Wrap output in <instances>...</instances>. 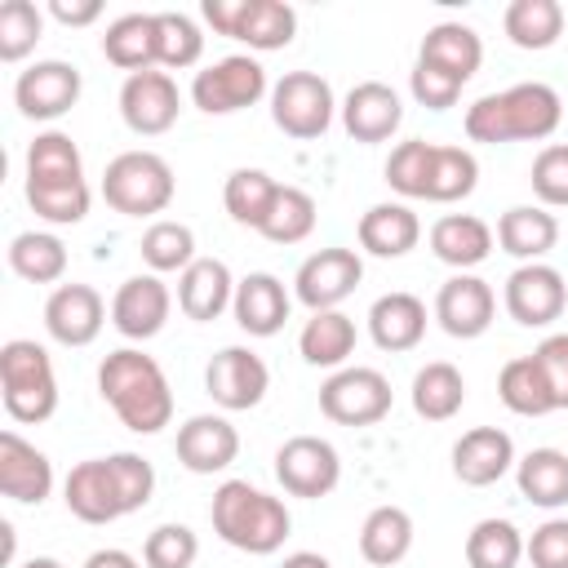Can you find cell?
I'll return each mask as SVG.
<instances>
[{
    "label": "cell",
    "mask_w": 568,
    "mask_h": 568,
    "mask_svg": "<svg viewBox=\"0 0 568 568\" xmlns=\"http://www.w3.org/2000/svg\"><path fill=\"white\" fill-rule=\"evenodd\" d=\"M422 240V222L404 200H382L359 217V248L373 257H404Z\"/></svg>",
    "instance_id": "29"
},
{
    "label": "cell",
    "mask_w": 568,
    "mask_h": 568,
    "mask_svg": "<svg viewBox=\"0 0 568 568\" xmlns=\"http://www.w3.org/2000/svg\"><path fill=\"white\" fill-rule=\"evenodd\" d=\"M9 271L27 284H58L67 275V244L53 231H18L9 240Z\"/></svg>",
    "instance_id": "38"
},
{
    "label": "cell",
    "mask_w": 568,
    "mask_h": 568,
    "mask_svg": "<svg viewBox=\"0 0 568 568\" xmlns=\"http://www.w3.org/2000/svg\"><path fill=\"white\" fill-rule=\"evenodd\" d=\"M80 568H142V564H138L129 550H120V546H102V550H93Z\"/></svg>",
    "instance_id": "55"
},
{
    "label": "cell",
    "mask_w": 568,
    "mask_h": 568,
    "mask_svg": "<svg viewBox=\"0 0 568 568\" xmlns=\"http://www.w3.org/2000/svg\"><path fill=\"white\" fill-rule=\"evenodd\" d=\"M390 382L368 364H346L320 386V413L337 426H373L390 413Z\"/></svg>",
    "instance_id": "9"
},
{
    "label": "cell",
    "mask_w": 568,
    "mask_h": 568,
    "mask_svg": "<svg viewBox=\"0 0 568 568\" xmlns=\"http://www.w3.org/2000/svg\"><path fill=\"white\" fill-rule=\"evenodd\" d=\"M297 351L311 368H346L355 355V320L342 311H315L297 333Z\"/></svg>",
    "instance_id": "32"
},
{
    "label": "cell",
    "mask_w": 568,
    "mask_h": 568,
    "mask_svg": "<svg viewBox=\"0 0 568 568\" xmlns=\"http://www.w3.org/2000/svg\"><path fill=\"white\" fill-rule=\"evenodd\" d=\"M493 315H497V293L488 288V280H479L470 271H457L435 293V320L448 337H462V342L484 337Z\"/></svg>",
    "instance_id": "17"
},
{
    "label": "cell",
    "mask_w": 568,
    "mask_h": 568,
    "mask_svg": "<svg viewBox=\"0 0 568 568\" xmlns=\"http://www.w3.org/2000/svg\"><path fill=\"white\" fill-rule=\"evenodd\" d=\"M18 568H62L53 555H36V559H27V564H18Z\"/></svg>",
    "instance_id": "58"
},
{
    "label": "cell",
    "mask_w": 568,
    "mask_h": 568,
    "mask_svg": "<svg viewBox=\"0 0 568 568\" xmlns=\"http://www.w3.org/2000/svg\"><path fill=\"white\" fill-rule=\"evenodd\" d=\"M275 479H280V488H284L288 497L315 501V497H328V493L337 488V479H342V457H337V448H333L328 439H320V435H293V439H284L280 453H275Z\"/></svg>",
    "instance_id": "11"
},
{
    "label": "cell",
    "mask_w": 568,
    "mask_h": 568,
    "mask_svg": "<svg viewBox=\"0 0 568 568\" xmlns=\"http://www.w3.org/2000/svg\"><path fill=\"white\" fill-rule=\"evenodd\" d=\"M200 555V537L186 524H160L142 541V564L146 568H191Z\"/></svg>",
    "instance_id": "49"
},
{
    "label": "cell",
    "mask_w": 568,
    "mask_h": 568,
    "mask_svg": "<svg viewBox=\"0 0 568 568\" xmlns=\"http://www.w3.org/2000/svg\"><path fill=\"white\" fill-rule=\"evenodd\" d=\"M537 364L550 382V395H555V408H568V333H550L537 351Z\"/></svg>",
    "instance_id": "53"
},
{
    "label": "cell",
    "mask_w": 568,
    "mask_h": 568,
    "mask_svg": "<svg viewBox=\"0 0 568 568\" xmlns=\"http://www.w3.org/2000/svg\"><path fill=\"white\" fill-rule=\"evenodd\" d=\"M515 484H519V497L541 510L568 506V453H559V448L524 453L515 462Z\"/></svg>",
    "instance_id": "34"
},
{
    "label": "cell",
    "mask_w": 568,
    "mask_h": 568,
    "mask_svg": "<svg viewBox=\"0 0 568 568\" xmlns=\"http://www.w3.org/2000/svg\"><path fill=\"white\" fill-rule=\"evenodd\" d=\"M479 182V160L466 146H444L435 142L430 151V173H426V200L430 204H453L466 200Z\"/></svg>",
    "instance_id": "40"
},
{
    "label": "cell",
    "mask_w": 568,
    "mask_h": 568,
    "mask_svg": "<svg viewBox=\"0 0 568 568\" xmlns=\"http://www.w3.org/2000/svg\"><path fill=\"white\" fill-rule=\"evenodd\" d=\"M80 89H84L80 67L62 58H44V62H31L13 80V102L27 120H58L80 102Z\"/></svg>",
    "instance_id": "16"
},
{
    "label": "cell",
    "mask_w": 568,
    "mask_h": 568,
    "mask_svg": "<svg viewBox=\"0 0 568 568\" xmlns=\"http://www.w3.org/2000/svg\"><path fill=\"white\" fill-rule=\"evenodd\" d=\"M27 204L53 222V226H75L89 217V204H93V191L89 182H62V186H27Z\"/></svg>",
    "instance_id": "47"
},
{
    "label": "cell",
    "mask_w": 568,
    "mask_h": 568,
    "mask_svg": "<svg viewBox=\"0 0 568 568\" xmlns=\"http://www.w3.org/2000/svg\"><path fill=\"white\" fill-rule=\"evenodd\" d=\"M555 240H559V222L541 204H515L497 217V244H501V253L519 257V266L541 262L555 248Z\"/></svg>",
    "instance_id": "31"
},
{
    "label": "cell",
    "mask_w": 568,
    "mask_h": 568,
    "mask_svg": "<svg viewBox=\"0 0 568 568\" xmlns=\"http://www.w3.org/2000/svg\"><path fill=\"white\" fill-rule=\"evenodd\" d=\"M102 58L129 75L160 67V27L155 13H120L102 36Z\"/></svg>",
    "instance_id": "28"
},
{
    "label": "cell",
    "mask_w": 568,
    "mask_h": 568,
    "mask_svg": "<svg viewBox=\"0 0 568 568\" xmlns=\"http://www.w3.org/2000/svg\"><path fill=\"white\" fill-rule=\"evenodd\" d=\"M142 262L151 266V275H169V271H186L195 262V231L186 222H173V217H160L142 231Z\"/></svg>",
    "instance_id": "42"
},
{
    "label": "cell",
    "mask_w": 568,
    "mask_h": 568,
    "mask_svg": "<svg viewBox=\"0 0 568 568\" xmlns=\"http://www.w3.org/2000/svg\"><path fill=\"white\" fill-rule=\"evenodd\" d=\"M169 311H173V293L160 275H129L115 297H111V324L129 337V342H151L164 324H169Z\"/></svg>",
    "instance_id": "18"
},
{
    "label": "cell",
    "mask_w": 568,
    "mask_h": 568,
    "mask_svg": "<svg viewBox=\"0 0 568 568\" xmlns=\"http://www.w3.org/2000/svg\"><path fill=\"white\" fill-rule=\"evenodd\" d=\"M333 111H337L333 89L315 71H284L271 84V120H275L280 133H288L297 142L324 138L328 124H333Z\"/></svg>",
    "instance_id": "8"
},
{
    "label": "cell",
    "mask_w": 568,
    "mask_h": 568,
    "mask_svg": "<svg viewBox=\"0 0 568 568\" xmlns=\"http://www.w3.org/2000/svg\"><path fill=\"white\" fill-rule=\"evenodd\" d=\"M106 324V302L93 284H58L44 302V328L62 346H89Z\"/></svg>",
    "instance_id": "19"
},
{
    "label": "cell",
    "mask_w": 568,
    "mask_h": 568,
    "mask_svg": "<svg viewBox=\"0 0 568 568\" xmlns=\"http://www.w3.org/2000/svg\"><path fill=\"white\" fill-rule=\"evenodd\" d=\"M44 31V13L31 0L0 4V62H22Z\"/></svg>",
    "instance_id": "46"
},
{
    "label": "cell",
    "mask_w": 568,
    "mask_h": 568,
    "mask_svg": "<svg viewBox=\"0 0 568 568\" xmlns=\"http://www.w3.org/2000/svg\"><path fill=\"white\" fill-rule=\"evenodd\" d=\"M311 231H315V200L302 186H280L257 235H266L271 244H302Z\"/></svg>",
    "instance_id": "44"
},
{
    "label": "cell",
    "mask_w": 568,
    "mask_h": 568,
    "mask_svg": "<svg viewBox=\"0 0 568 568\" xmlns=\"http://www.w3.org/2000/svg\"><path fill=\"white\" fill-rule=\"evenodd\" d=\"M262 93H266V67H262L257 58H248V53L217 58V62H209L204 71H195V80H191V102H195L204 115L244 111V106H253Z\"/></svg>",
    "instance_id": "10"
},
{
    "label": "cell",
    "mask_w": 568,
    "mask_h": 568,
    "mask_svg": "<svg viewBox=\"0 0 568 568\" xmlns=\"http://www.w3.org/2000/svg\"><path fill=\"white\" fill-rule=\"evenodd\" d=\"M501 27L515 49H550L564 36V4L559 0H510Z\"/></svg>",
    "instance_id": "39"
},
{
    "label": "cell",
    "mask_w": 568,
    "mask_h": 568,
    "mask_svg": "<svg viewBox=\"0 0 568 568\" xmlns=\"http://www.w3.org/2000/svg\"><path fill=\"white\" fill-rule=\"evenodd\" d=\"M528 182H532V195L541 200V209H568V142L541 146Z\"/></svg>",
    "instance_id": "50"
},
{
    "label": "cell",
    "mask_w": 568,
    "mask_h": 568,
    "mask_svg": "<svg viewBox=\"0 0 568 568\" xmlns=\"http://www.w3.org/2000/svg\"><path fill=\"white\" fill-rule=\"evenodd\" d=\"M417 62H426V67L444 71L448 80L466 84V80L479 71V62H484V40H479V31L466 27V22H435V27L422 36Z\"/></svg>",
    "instance_id": "27"
},
{
    "label": "cell",
    "mask_w": 568,
    "mask_h": 568,
    "mask_svg": "<svg viewBox=\"0 0 568 568\" xmlns=\"http://www.w3.org/2000/svg\"><path fill=\"white\" fill-rule=\"evenodd\" d=\"M524 555L532 559V568H568V519H546L541 528H532Z\"/></svg>",
    "instance_id": "51"
},
{
    "label": "cell",
    "mask_w": 568,
    "mask_h": 568,
    "mask_svg": "<svg viewBox=\"0 0 568 568\" xmlns=\"http://www.w3.org/2000/svg\"><path fill=\"white\" fill-rule=\"evenodd\" d=\"M209 519H213V532L244 550V555H275L293 528L288 519V506L271 493H262L257 484L248 479H226L217 484L213 493V506H209Z\"/></svg>",
    "instance_id": "4"
},
{
    "label": "cell",
    "mask_w": 568,
    "mask_h": 568,
    "mask_svg": "<svg viewBox=\"0 0 568 568\" xmlns=\"http://www.w3.org/2000/svg\"><path fill=\"white\" fill-rule=\"evenodd\" d=\"M359 280H364V262L355 248H320L297 266L293 293L315 315V311H337L359 288Z\"/></svg>",
    "instance_id": "13"
},
{
    "label": "cell",
    "mask_w": 568,
    "mask_h": 568,
    "mask_svg": "<svg viewBox=\"0 0 568 568\" xmlns=\"http://www.w3.org/2000/svg\"><path fill=\"white\" fill-rule=\"evenodd\" d=\"M413 550V515L404 506H373L359 524V555L373 568H395Z\"/></svg>",
    "instance_id": "33"
},
{
    "label": "cell",
    "mask_w": 568,
    "mask_h": 568,
    "mask_svg": "<svg viewBox=\"0 0 568 568\" xmlns=\"http://www.w3.org/2000/svg\"><path fill=\"white\" fill-rule=\"evenodd\" d=\"M288 306H293L288 288H284V280L271 275V271L244 275V280L235 284V302H231L235 324H240L248 337H275V333L284 328V320H288Z\"/></svg>",
    "instance_id": "23"
},
{
    "label": "cell",
    "mask_w": 568,
    "mask_h": 568,
    "mask_svg": "<svg viewBox=\"0 0 568 568\" xmlns=\"http://www.w3.org/2000/svg\"><path fill=\"white\" fill-rule=\"evenodd\" d=\"M200 13L217 36L244 40L257 53L284 49L297 36V13L284 0H204Z\"/></svg>",
    "instance_id": "7"
},
{
    "label": "cell",
    "mask_w": 568,
    "mask_h": 568,
    "mask_svg": "<svg viewBox=\"0 0 568 568\" xmlns=\"http://www.w3.org/2000/svg\"><path fill=\"white\" fill-rule=\"evenodd\" d=\"M155 27H160V67L169 71H186L200 62L204 53V31L191 13H178V9H160L155 13Z\"/></svg>",
    "instance_id": "45"
},
{
    "label": "cell",
    "mask_w": 568,
    "mask_h": 568,
    "mask_svg": "<svg viewBox=\"0 0 568 568\" xmlns=\"http://www.w3.org/2000/svg\"><path fill=\"white\" fill-rule=\"evenodd\" d=\"M62 182H84V160L71 133L44 129L27 146V186H62Z\"/></svg>",
    "instance_id": "35"
},
{
    "label": "cell",
    "mask_w": 568,
    "mask_h": 568,
    "mask_svg": "<svg viewBox=\"0 0 568 568\" xmlns=\"http://www.w3.org/2000/svg\"><path fill=\"white\" fill-rule=\"evenodd\" d=\"M204 390L213 395L217 408L226 413H244V408H257L271 390V368L257 351L248 346H222L209 368H204Z\"/></svg>",
    "instance_id": "12"
},
{
    "label": "cell",
    "mask_w": 568,
    "mask_h": 568,
    "mask_svg": "<svg viewBox=\"0 0 568 568\" xmlns=\"http://www.w3.org/2000/svg\"><path fill=\"white\" fill-rule=\"evenodd\" d=\"M173 169L155 151H120L102 173V200L124 217H151L173 204Z\"/></svg>",
    "instance_id": "6"
},
{
    "label": "cell",
    "mask_w": 568,
    "mask_h": 568,
    "mask_svg": "<svg viewBox=\"0 0 568 568\" xmlns=\"http://www.w3.org/2000/svg\"><path fill=\"white\" fill-rule=\"evenodd\" d=\"M466 404V377L448 359H430L413 377V413L426 422H448Z\"/></svg>",
    "instance_id": "36"
},
{
    "label": "cell",
    "mask_w": 568,
    "mask_h": 568,
    "mask_svg": "<svg viewBox=\"0 0 568 568\" xmlns=\"http://www.w3.org/2000/svg\"><path fill=\"white\" fill-rule=\"evenodd\" d=\"M497 395L519 417H546V413H555V395H550V382H546L537 355L506 359L501 373H497Z\"/></svg>",
    "instance_id": "37"
},
{
    "label": "cell",
    "mask_w": 568,
    "mask_h": 568,
    "mask_svg": "<svg viewBox=\"0 0 568 568\" xmlns=\"http://www.w3.org/2000/svg\"><path fill=\"white\" fill-rule=\"evenodd\" d=\"M515 439L501 426H475L453 444V475L466 488H488L515 466Z\"/></svg>",
    "instance_id": "22"
},
{
    "label": "cell",
    "mask_w": 568,
    "mask_h": 568,
    "mask_svg": "<svg viewBox=\"0 0 568 568\" xmlns=\"http://www.w3.org/2000/svg\"><path fill=\"white\" fill-rule=\"evenodd\" d=\"M178 111H182V93H178V80L169 71H138V75H124L120 84V115L133 133L142 138H160L178 124Z\"/></svg>",
    "instance_id": "15"
},
{
    "label": "cell",
    "mask_w": 568,
    "mask_h": 568,
    "mask_svg": "<svg viewBox=\"0 0 568 568\" xmlns=\"http://www.w3.org/2000/svg\"><path fill=\"white\" fill-rule=\"evenodd\" d=\"M501 302H506V315H510L515 324H524V328H546V324H555V320L564 315V306H568V284H564V275H559L555 266H546V262H524V266H515V271L506 275Z\"/></svg>",
    "instance_id": "14"
},
{
    "label": "cell",
    "mask_w": 568,
    "mask_h": 568,
    "mask_svg": "<svg viewBox=\"0 0 568 568\" xmlns=\"http://www.w3.org/2000/svg\"><path fill=\"white\" fill-rule=\"evenodd\" d=\"M0 493L22 506H40L53 493V462L18 430H0Z\"/></svg>",
    "instance_id": "21"
},
{
    "label": "cell",
    "mask_w": 568,
    "mask_h": 568,
    "mask_svg": "<svg viewBox=\"0 0 568 568\" xmlns=\"http://www.w3.org/2000/svg\"><path fill=\"white\" fill-rule=\"evenodd\" d=\"M408 89H413V98H417L426 111H448V106L462 98V84L448 80L444 71L426 67V62H417V67L408 71Z\"/></svg>",
    "instance_id": "52"
},
{
    "label": "cell",
    "mask_w": 568,
    "mask_h": 568,
    "mask_svg": "<svg viewBox=\"0 0 568 568\" xmlns=\"http://www.w3.org/2000/svg\"><path fill=\"white\" fill-rule=\"evenodd\" d=\"M235 284L240 280H231V266L222 257H195L178 275V306H182L186 320L209 324L235 302Z\"/></svg>",
    "instance_id": "25"
},
{
    "label": "cell",
    "mask_w": 568,
    "mask_h": 568,
    "mask_svg": "<svg viewBox=\"0 0 568 568\" xmlns=\"http://www.w3.org/2000/svg\"><path fill=\"white\" fill-rule=\"evenodd\" d=\"M280 568H333V564H328L324 555H315V550H293Z\"/></svg>",
    "instance_id": "56"
},
{
    "label": "cell",
    "mask_w": 568,
    "mask_h": 568,
    "mask_svg": "<svg viewBox=\"0 0 568 568\" xmlns=\"http://www.w3.org/2000/svg\"><path fill=\"white\" fill-rule=\"evenodd\" d=\"M155 493V466L142 453H111V457H89L71 466L62 484V501L75 519L84 524H111L133 510H142Z\"/></svg>",
    "instance_id": "1"
},
{
    "label": "cell",
    "mask_w": 568,
    "mask_h": 568,
    "mask_svg": "<svg viewBox=\"0 0 568 568\" xmlns=\"http://www.w3.org/2000/svg\"><path fill=\"white\" fill-rule=\"evenodd\" d=\"M98 390L133 435H155L173 422V390L164 368L133 346L111 351L98 364Z\"/></svg>",
    "instance_id": "2"
},
{
    "label": "cell",
    "mask_w": 568,
    "mask_h": 568,
    "mask_svg": "<svg viewBox=\"0 0 568 568\" xmlns=\"http://www.w3.org/2000/svg\"><path fill=\"white\" fill-rule=\"evenodd\" d=\"M49 13L62 22V27H89L102 18V0H53Z\"/></svg>",
    "instance_id": "54"
},
{
    "label": "cell",
    "mask_w": 568,
    "mask_h": 568,
    "mask_svg": "<svg viewBox=\"0 0 568 568\" xmlns=\"http://www.w3.org/2000/svg\"><path fill=\"white\" fill-rule=\"evenodd\" d=\"M275 191H280V182H275L266 169H235V173L226 178V186H222V204H226L231 222L257 231V226L266 222V213H271Z\"/></svg>",
    "instance_id": "41"
},
{
    "label": "cell",
    "mask_w": 568,
    "mask_h": 568,
    "mask_svg": "<svg viewBox=\"0 0 568 568\" xmlns=\"http://www.w3.org/2000/svg\"><path fill=\"white\" fill-rule=\"evenodd\" d=\"M368 337L377 342V351H413L422 337H426V302L417 293H382L373 306H368Z\"/></svg>",
    "instance_id": "26"
},
{
    "label": "cell",
    "mask_w": 568,
    "mask_h": 568,
    "mask_svg": "<svg viewBox=\"0 0 568 568\" xmlns=\"http://www.w3.org/2000/svg\"><path fill=\"white\" fill-rule=\"evenodd\" d=\"M564 102L550 84L524 80L501 93H484L466 106V138L470 142H541L559 129Z\"/></svg>",
    "instance_id": "3"
},
{
    "label": "cell",
    "mask_w": 568,
    "mask_h": 568,
    "mask_svg": "<svg viewBox=\"0 0 568 568\" xmlns=\"http://www.w3.org/2000/svg\"><path fill=\"white\" fill-rule=\"evenodd\" d=\"M519 559H524V532L510 519H479L466 532L470 568H515Z\"/></svg>",
    "instance_id": "43"
},
{
    "label": "cell",
    "mask_w": 568,
    "mask_h": 568,
    "mask_svg": "<svg viewBox=\"0 0 568 568\" xmlns=\"http://www.w3.org/2000/svg\"><path fill=\"white\" fill-rule=\"evenodd\" d=\"M404 124V106H399V93L382 80H364L346 93L342 102V129L355 138V142H386L395 129Z\"/></svg>",
    "instance_id": "24"
},
{
    "label": "cell",
    "mask_w": 568,
    "mask_h": 568,
    "mask_svg": "<svg viewBox=\"0 0 568 568\" xmlns=\"http://www.w3.org/2000/svg\"><path fill=\"white\" fill-rule=\"evenodd\" d=\"M0 532H4V564H13V524L0 519Z\"/></svg>",
    "instance_id": "57"
},
{
    "label": "cell",
    "mask_w": 568,
    "mask_h": 568,
    "mask_svg": "<svg viewBox=\"0 0 568 568\" xmlns=\"http://www.w3.org/2000/svg\"><path fill=\"white\" fill-rule=\"evenodd\" d=\"M430 151H435V142H426V138L399 142V146L390 151V160H386V182H390V191H399L404 200H426Z\"/></svg>",
    "instance_id": "48"
},
{
    "label": "cell",
    "mask_w": 568,
    "mask_h": 568,
    "mask_svg": "<svg viewBox=\"0 0 568 568\" xmlns=\"http://www.w3.org/2000/svg\"><path fill=\"white\" fill-rule=\"evenodd\" d=\"M0 395H4V413L13 422L40 426L53 417L58 408V373L53 359L40 342L31 337H13L0 346Z\"/></svg>",
    "instance_id": "5"
},
{
    "label": "cell",
    "mask_w": 568,
    "mask_h": 568,
    "mask_svg": "<svg viewBox=\"0 0 568 568\" xmlns=\"http://www.w3.org/2000/svg\"><path fill=\"white\" fill-rule=\"evenodd\" d=\"M493 226L475 213H444L435 226H430V253L453 266V271H470L479 266L488 253H493Z\"/></svg>",
    "instance_id": "30"
},
{
    "label": "cell",
    "mask_w": 568,
    "mask_h": 568,
    "mask_svg": "<svg viewBox=\"0 0 568 568\" xmlns=\"http://www.w3.org/2000/svg\"><path fill=\"white\" fill-rule=\"evenodd\" d=\"M178 462L191 475H217L240 457V430L222 413H195L178 426Z\"/></svg>",
    "instance_id": "20"
}]
</instances>
